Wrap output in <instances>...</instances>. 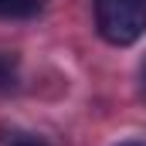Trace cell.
<instances>
[{
  "label": "cell",
  "mask_w": 146,
  "mask_h": 146,
  "mask_svg": "<svg viewBox=\"0 0 146 146\" xmlns=\"http://www.w3.org/2000/svg\"><path fill=\"white\" fill-rule=\"evenodd\" d=\"M44 0H0V17L3 21H24V17H34L41 14Z\"/></svg>",
  "instance_id": "2"
},
{
  "label": "cell",
  "mask_w": 146,
  "mask_h": 146,
  "mask_svg": "<svg viewBox=\"0 0 146 146\" xmlns=\"http://www.w3.org/2000/svg\"><path fill=\"white\" fill-rule=\"evenodd\" d=\"M119 146H143V143H119Z\"/></svg>",
  "instance_id": "6"
},
{
  "label": "cell",
  "mask_w": 146,
  "mask_h": 146,
  "mask_svg": "<svg viewBox=\"0 0 146 146\" xmlns=\"http://www.w3.org/2000/svg\"><path fill=\"white\" fill-rule=\"evenodd\" d=\"M0 146H48L41 136L34 133H24V129H10V133H3L0 136Z\"/></svg>",
  "instance_id": "4"
},
{
  "label": "cell",
  "mask_w": 146,
  "mask_h": 146,
  "mask_svg": "<svg viewBox=\"0 0 146 146\" xmlns=\"http://www.w3.org/2000/svg\"><path fill=\"white\" fill-rule=\"evenodd\" d=\"M143 92H146V61H143Z\"/></svg>",
  "instance_id": "5"
},
{
  "label": "cell",
  "mask_w": 146,
  "mask_h": 146,
  "mask_svg": "<svg viewBox=\"0 0 146 146\" xmlns=\"http://www.w3.org/2000/svg\"><path fill=\"white\" fill-rule=\"evenodd\" d=\"M95 27L115 48L136 44L146 34V0H95Z\"/></svg>",
  "instance_id": "1"
},
{
  "label": "cell",
  "mask_w": 146,
  "mask_h": 146,
  "mask_svg": "<svg viewBox=\"0 0 146 146\" xmlns=\"http://www.w3.org/2000/svg\"><path fill=\"white\" fill-rule=\"evenodd\" d=\"M17 88V54L0 51V92Z\"/></svg>",
  "instance_id": "3"
}]
</instances>
